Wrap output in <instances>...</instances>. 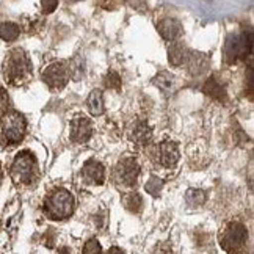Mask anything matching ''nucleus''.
<instances>
[{
  "label": "nucleus",
  "instance_id": "5701e85b",
  "mask_svg": "<svg viewBox=\"0 0 254 254\" xmlns=\"http://www.w3.org/2000/svg\"><path fill=\"white\" fill-rule=\"evenodd\" d=\"M105 86L110 88V90H115V91H120L121 90V77L118 72L115 71H110L105 77Z\"/></svg>",
  "mask_w": 254,
  "mask_h": 254
},
{
  "label": "nucleus",
  "instance_id": "0eeeda50",
  "mask_svg": "<svg viewBox=\"0 0 254 254\" xmlns=\"http://www.w3.org/2000/svg\"><path fill=\"white\" fill-rule=\"evenodd\" d=\"M251 32H245L242 35H231L224 44V58L228 63H236L240 58L251 54Z\"/></svg>",
  "mask_w": 254,
  "mask_h": 254
},
{
  "label": "nucleus",
  "instance_id": "c85d7f7f",
  "mask_svg": "<svg viewBox=\"0 0 254 254\" xmlns=\"http://www.w3.org/2000/svg\"><path fill=\"white\" fill-rule=\"evenodd\" d=\"M3 179V171H2V167H0V182H2Z\"/></svg>",
  "mask_w": 254,
  "mask_h": 254
},
{
  "label": "nucleus",
  "instance_id": "f8f14e48",
  "mask_svg": "<svg viewBox=\"0 0 254 254\" xmlns=\"http://www.w3.org/2000/svg\"><path fill=\"white\" fill-rule=\"evenodd\" d=\"M82 178L86 184L102 185L105 182V168L101 162L88 160L82 168Z\"/></svg>",
  "mask_w": 254,
  "mask_h": 254
},
{
  "label": "nucleus",
  "instance_id": "cd10ccee",
  "mask_svg": "<svg viewBox=\"0 0 254 254\" xmlns=\"http://www.w3.org/2000/svg\"><path fill=\"white\" fill-rule=\"evenodd\" d=\"M154 254H171V251H170L168 248H163V247H160V248L155 250V253H154Z\"/></svg>",
  "mask_w": 254,
  "mask_h": 254
},
{
  "label": "nucleus",
  "instance_id": "f257e3e1",
  "mask_svg": "<svg viewBox=\"0 0 254 254\" xmlns=\"http://www.w3.org/2000/svg\"><path fill=\"white\" fill-rule=\"evenodd\" d=\"M3 77L9 85H24L32 79V63L30 58L22 49L9 51L3 62Z\"/></svg>",
  "mask_w": 254,
  "mask_h": 254
},
{
  "label": "nucleus",
  "instance_id": "b1692460",
  "mask_svg": "<svg viewBox=\"0 0 254 254\" xmlns=\"http://www.w3.org/2000/svg\"><path fill=\"white\" fill-rule=\"evenodd\" d=\"M101 253H102V247L96 239H90L85 243L83 254H101Z\"/></svg>",
  "mask_w": 254,
  "mask_h": 254
},
{
  "label": "nucleus",
  "instance_id": "393cba45",
  "mask_svg": "<svg viewBox=\"0 0 254 254\" xmlns=\"http://www.w3.org/2000/svg\"><path fill=\"white\" fill-rule=\"evenodd\" d=\"M9 112V96L6 90L0 88V118L5 116Z\"/></svg>",
  "mask_w": 254,
  "mask_h": 254
},
{
  "label": "nucleus",
  "instance_id": "a211bd4d",
  "mask_svg": "<svg viewBox=\"0 0 254 254\" xmlns=\"http://www.w3.org/2000/svg\"><path fill=\"white\" fill-rule=\"evenodd\" d=\"M123 204L129 212L138 213L143 209V198H141V194H138L136 191H132V193H127L123 198Z\"/></svg>",
  "mask_w": 254,
  "mask_h": 254
},
{
  "label": "nucleus",
  "instance_id": "7ed1b4c3",
  "mask_svg": "<svg viewBox=\"0 0 254 254\" xmlns=\"http://www.w3.org/2000/svg\"><path fill=\"white\" fill-rule=\"evenodd\" d=\"M27 133V121L19 112H8L0 118V140L6 146L19 144Z\"/></svg>",
  "mask_w": 254,
  "mask_h": 254
},
{
  "label": "nucleus",
  "instance_id": "20e7f679",
  "mask_svg": "<svg viewBox=\"0 0 254 254\" xmlns=\"http://www.w3.org/2000/svg\"><path fill=\"white\" fill-rule=\"evenodd\" d=\"M9 174H11V179L16 184H21V185L33 184L38 176V163H36L35 155L30 151L19 152L11 163Z\"/></svg>",
  "mask_w": 254,
  "mask_h": 254
},
{
  "label": "nucleus",
  "instance_id": "a878e982",
  "mask_svg": "<svg viewBox=\"0 0 254 254\" xmlns=\"http://www.w3.org/2000/svg\"><path fill=\"white\" fill-rule=\"evenodd\" d=\"M41 6H43V11L46 14H51L54 13L57 6H58V0H41Z\"/></svg>",
  "mask_w": 254,
  "mask_h": 254
},
{
  "label": "nucleus",
  "instance_id": "423d86ee",
  "mask_svg": "<svg viewBox=\"0 0 254 254\" xmlns=\"http://www.w3.org/2000/svg\"><path fill=\"white\" fill-rule=\"evenodd\" d=\"M140 176V165L133 157L121 159L113 170V181L118 187L132 189L136 185Z\"/></svg>",
  "mask_w": 254,
  "mask_h": 254
},
{
  "label": "nucleus",
  "instance_id": "412c9836",
  "mask_svg": "<svg viewBox=\"0 0 254 254\" xmlns=\"http://www.w3.org/2000/svg\"><path fill=\"white\" fill-rule=\"evenodd\" d=\"M173 79H174V77H173L170 72L162 71V72H159L157 75H155L154 85H155V86H159L162 91H168L170 88H171V85H173Z\"/></svg>",
  "mask_w": 254,
  "mask_h": 254
},
{
  "label": "nucleus",
  "instance_id": "2eb2a0df",
  "mask_svg": "<svg viewBox=\"0 0 254 254\" xmlns=\"http://www.w3.org/2000/svg\"><path fill=\"white\" fill-rule=\"evenodd\" d=\"M189 51L182 43H173L168 49V60L173 66H182L189 58Z\"/></svg>",
  "mask_w": 254,
  "mask_h": 254
},
{
  "label": "nucleus",
  "instance_id": "aec40b11",
  "mask_svg": "<svg viewBox=\"0 0 254 254\" xmlns=\"http://www.w3.org/2000/svg\"><path fill=\"white\" fill-rule=\"evenodd\" d=\"M207 196H206V191L198 190V189H190L185 194V202L189 204L190 207H199L206 202Z\"/></svg>",
  "mask_w": 254,
  "mask_h": 254
},
{
  "label": "nucleus",
  "instance_id": "7c9ffc66",
  "mask_svg": "<svg viewBox=\"0 0 254 254\" xmlns=\"http://www.w3.org/2000/svg\"><path fill=\"white\" fill-rule=\"evenodd\" d=\"M72 2H79V0H72Z\"/></svg>",
  "mask_w": 254,
  "mask_h": 254
},
{
  "label": "nucleus",
  "instance_id": "4be33fe9",
  "mask_svg": "<svg viewBox=\"0 0 254 254\" xmlns=\"http://www.w3.org/2000/svg\"><path fill=\"white\" fill-rule=\"evenodd\" d=\"M162 187H163V181L159 179L157 176H151L149 181L144 184V190L149 194H152V196H159Z\"/></svg>",
  "mask_w": 254,
  "mask_h": 254
},
{
  "label": "nucleus",
  "instance_id": "bb28decb",
  "mask_svg": "<svg viewBox=\"0 0 254 254\" xmlns=\"http://www.w3.org/2000/svg\"><path fill=\"white\" fill-rule=\"evenodd\" d=\"M107 254H126L121 248H118V247H112L110 250H109V253Z\"/></svg>",
  "mask_w": 254,
  "mask_h": 254
},
{
  "label": "nucleus",
  "instance_id": "6ab92c4d",
  "mask_svg": "<svg viewBox=\"0 0 254 254\" xmlns=\"http://www.w3.org/2000/svg\"><path fill=\"white\" fill-rule=\"evenodd\" d=\"M202 91L206 93L207 96L213 97V99H217V101H223L224 97H226V91H224V88L221 86V83H218L215 79H209L206 82V85H204Z\"/></svg>",
  "mask_w": 254,
  "mask_h": 254
},
{
  "label": "nucleus",
  "instance_id": "f3484780",
  "mask_svg": "<svg viewBox=\"0 0 254 254\" xmlns=\"http://www.w3.org/2000/svg\"><path fill=\"white\" fill-rule=\"evenodd\" d=\"M19 33H21V28L16 25L14 22H2L0 24V38L6 43H13L17 40Z\"/></svg>",
  "mask_w": 254,
  "mask_h": 254
},
{
  "label": "nucleus",
  "instance_id": "ddd939ff",
  "mask_svg": "<svg viewBox=\"0 0 254 254\" xmlns=\"http://www.w3.org/2000/svg\"><path fill=\"white\" fill-rule=\"evenodd\" d=\"M157 30L162 35L163 40L174 43L182 35V25H181V22L178 21V19L167 17V19H162V21L159 22Z\"/></svg>",
  "mask_w": 254,
  "mask_h": 254
},
{
  "label": "nucleus",
  "instance_id": "4468645a",
  "mask_svg": "<svg viewBox=\"0 0 254 254\" xmlns=\"http://www.w3.org/2000/svg\"><path fill=\"white\" fill-rule=\"evenodd\" d=\"M86 109L93 116H101L105 112V105H104V94L101 90H93L86 99Z\"/></svg>",
  "mask_w": 254,
  "mask_h": 254
},
{
  "label": "nucleus",
  "instance_id": "f03ea898",
  "mask_svg": "<svg viewBox=\"0 0 254 254\" xmlns=\"http://www.w3.org/2000/svg\"><path fill=\"white\" fill-rule=\"evenodd\" d=\"M75 199L71 191L64 189L54 190L44 202L46 215L51 220H66L74 213Z\"/></svg>",
  "mask_w": 254,
  "mask_h": 254
},
{
  "label": "nucleus",
  "instance_id": "9b49d317",
  "mask_svg": "<svg viewBox=\"0 0 254 254\" xmlns=\"http://www.w3.org/2000/svg\"><path fill=\"white\" fill-rule=\"evenodd\" d=\"M127 136H129L132 143L138 146H146L152 140V130L144 121H133L127 129Z\"/></svg>",
  "mask_w": 254,
  "mask_h": 254
},
{
  "label": "nucleus",
  "instance_id": "39448f33",
  "mask_svg": "<svg viewBox=\"0 0 254 254\" xmlns=\"http://www.w3.org/2000/svg\"><path fill=\"white\" fill-rule=\"evenodd\" d=\"M218 240L224 251L234 254L245 247L248 240V229L239 221H231L220 231Z\"/></svg>",
  "mask_w": 254,
  "mask_h": 254
},
{
  "label": "nucleus",
  "instance_id": "1a4fd4ad",
  "mask_svg": "<svg viewBox=\"0 0 254 254\" xmlns=\"http://www.w3.org/2000/svg\"><path fill=\"white\" fill-rule=\"evenodd\" d=\"M71 141L77 143V144H82L86 143L88 140L91 138L93 135V124L91 121L85 118V116H75V118L71 121Z\"/></svg>",
  "mask_w": 254,
  "mask_h": 254
},
{
  "label": "nucleus",
  "instance_id": "9d476101",
  "mask_svg": "<svg viewBox=\"0 0 254 254\" xmlns=\"http://www.w3.org/2000/svg\"><path fill=\"white\" fill-rule=\"evenodd\" d=\"M157 154V162L163 168H174L176 163L179 162V149L178 144L173 141H163L155 149Z\"/></svg>",
  "mask_w": 254,
  "mask_h": 254
},
{
  "label": "nucleus",
  "instance_id": "6e6552de",
  "mask_svg": "<svg viewBox=\"0 0 254 254\" xmlns=\"http://www.w3.org/2000/svg\"><path fill=\"white\" fill-rule=\"evenodd\" d=\"M41 77H43V82L51 88L52 91H60L71 79L69 66L64 62H54L44 67Z\"/></svg>",
  "mask_w": 254,
  "mask_h": 254
},
{
  "label": "nucleus",
  "instance_id": "dca6fc26",
  "mask_svg": "<svg viewBox=\"0 0 254 254\" xmlns=\"http://www.w3.org/2000/svg\"><path fill=\"white\" fill-rule=\"evenodd\" d=\"M187 63H189V69L191 74H202L204 71L207 69L209 66V60L206 55L202 54H189V58H187Z\"/></svg>",
  "mask_w": 254,
  "mask_h": 254
},
{
  "label": "nucleus",
  "instance_id": "c756f323",
  "mask_svg": "<svg viewBox=\"0 0 254 254\" xmlns=\"http://www.w3.org/2000/svg\"><path fill=\"white\" fill-rule=\"evenodd\" d=\"M58 254H67V250H66V248H63V250H62L60 253H58Z\"/></svg>",
  "mask_w": 254,
  "mask_h": 254
}]
</instances>
